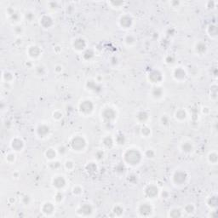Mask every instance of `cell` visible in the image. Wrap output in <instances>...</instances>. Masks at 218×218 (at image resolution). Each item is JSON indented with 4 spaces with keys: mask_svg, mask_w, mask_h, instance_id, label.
Wrapping results in <instances>:
<instances>
[{
    "mask_svg": "<svg viewBox=\"0 0 218 218\" xmlns=\"http://www.w3.org/2000/svg\"><path fill=\"white\" fill-rule=\"evenodd\" d=\"M165 62L167 64H172L175 62V57L172 55H169L165 57Z\"/></svg>",
    "mask_w": 218,
    "mask_h": 218,
    "instance_id": "obj_53",
    "label": "cell"
},
{
    "mask_svg": "<svg viewBox=\"0 0 218 218\" xmlns=\"http://www.w3.org/2000/svg\"><path fill=\"white\" fill-rule=\"evenodd\" d=\"M118 23H119V26L121 27L122 28L129 29L133 25V18L128 14H125L119 18Z\"/></svg>",
    "mask_w": 218,
    "mask_h": 218,
    "instance_id": "obj_10",
    "label": "cell"
},
{
    "mask_svg": "<svg viewBox=\"0 0 218 218\" xmlns=\"http://www.w3.org/2000/svg\"><path fill=\"white\" fill-rule=\"evenodd\" d=\"M39 24L43 28H50L54 24L53 18L49 15H44L39 19Z\"/></svg>",
    "mask_w": 218,
    "mask_h": 218,
    "instance_id": "obj_16",
    "label": "cell"
},
{
    "mask_svg": "<svg viewBox=\"0 0 218 218\" xmlns=\"http://www.w3.org/2000/svg\"><path fill=\"white\" fill-rule=\"evenodd\" d=\"M16 152H9L8 154H6L5 156V160L9 164H13L14 162L16 161Z\"/></svg>",
    "mask_w": 218,
    "mask_h": 218,
    "instance_id": "obj_33",
    "label": "cell"
},
{
    "mask_svg": "<svg viewBox=\"0 0 218 218\" xmlns=\"http://www.w3.org/2000/svg\"><path fill=\"white\" fill-rule=\"evenodd\" d=\"M208 160L211 164H216L217 163V154H216V152L210 153V154L208 155Z\"/></svg>",
    "mask_w": 218,
    "mask_h": 218,
    "instance_id": "obj_40",
    "label": "cell"
},
{
    "mask_svg": "<svg viewBox=\"0 0 218 218\" xmlns=\"http://www.w3.org/2000/svg\"><path fill=\"white\" fill-rule=\"evenodd\" d=\"M124 164L129 166H136L141 162L142 154L136 148H128L123 154Z\"/></svg>",
    "mask_w": 218,
    "mask_h": 218,
    "instance_id": "obj_1",
    "label": "cell"
},
{
    "mask_svg": "<svg viewBox=\"0 0 218 218\" xmlns=\"http://www.w3.org/2000/svg\"><path fill=\"white\" fill-rule=\"evenodd\" d=\"M125 141H126L125 136L122 133H118L114 138V142L118 144V145H124Z\"/></svg>",
    "mask_w": 218,
    "mask_h": 218,
    "instance_id": "obj_31",
    "label": "cell"
},
{
    "mask_svg": "<svg viewBox=\"0 0 218 218\" xmlns=\"http://www.w3.org/2000/svg\"><path fill=\"white\" fill-rule=\"evenodd\" d=\"M92 166V163H89V165H88V169H87V170H88V172H95V171H96V165L94 166L93 168L91 167Z\"/></svg>",
    "mask_w": 218,
    "mask_h": 218,
    "instance_id": "obj_57",
    "label": "cell"
},
{
    "mask_svg": "<svg viewBox=\"0 0 218 218\" xmlns=\"http://www.w3.org/2000/svg\"><path fill=\"white\" fill-rule=\"evenodd\" d=\"M194 210H195V207H194V205H192V204H187V205H186L185 207H184V211H185L186 213H187V214L194 213Z\"/></svg>",
    "mask_w": 218,
    "mask_h": 218,
    "instance_id": "obj_45",
    "label": "cell"
},
{
    "mask_svg": "<svg viewBox=\"0 0 218 218\" xmlns=\"http://www.w3.org/2000/svg\"><path fill=\"white\" fill-rule=\"evenodd\" d=\"M136 37L134 36L133 34H129V35H126L124 38V43L127 46H133L136 44Z\"/></svg>",
    "mask_w": 218,
    "mask_h": 218,
    "instance_id": "obj_26",
    "label": "cell"
},
{
    "mask_svg": "<svg viewBox=\"0 0 218 218\" xmlns=\"http://www.w3.org/2000/svg\"><path fill=\"white\" fill-rule=\"evenodd\" d=\"M24 18L27 20V21L32 22V21H33V20L35 19V15H34V13L32 12V11H27V12L24 14Z\"/></svg>",
    "mask_w": 218,
    "mask_h": 218,
    "instance_id": "obj_41",
    "label": "cell"
},
{
    "mask_svg": "<svg viewBox=\"0 0 218 218\" xmlns=\"http://www.w3.org/2000/svg\"><path fill=\"white\" fill-rule=\"evenodd\" d=\"M159 121H160V124H161L163 126H166V125H168L170 124V118H169L168 115H165H165H162L160 119H159Z\"/></svg>",
    "mask_w": 218,
    "mask_h": 218,
    "instance_id": "obj_44",
    "label": "cell"
},
{
    "mask_svg": "<svg viewBox=\"0 0 218 218\" xmlns=\"http://www.w3.org/2000/svg\"><path fill=\"white\" fill-rule=\"evenodd\" d=\"M52 185L56 189L61 191L67 185V179L65 178L64 176L57 175L56 176H54V178L52 179Z\"/></svg>",
    "mask_w": 218,
    "mask_h": 218,
    "instance_id": "obj_6",
    "label": "cell"
},
{
    "mask_svg": "<svg viewBox=\"0 0 218 218\" xmlns=\"http://www.w3.org/2000/svg\"><path fill=\"white\" fill-rule=\"evenodd\" d=\"M125 170V168L124 164H119V165H118L116 166V168H115V171H116L117 173H124Z\"/></svg>",
    "mask_w": 218,
    "mask_h": 218,
    "instance_id": "obj_52",
    "label": "cell"
},
{
    "mask_svg": "<svg viewBox=\"0 0 218 218\" xmlns=\"http://www.w3.org/2000/svg\"><path fill=\"white\" fill-rule=\"evenodd\" d=\"M124 211H125V209L120 205H116L113 208V212L115 214V216H120L124 214Z\"/></svg>",
    "mask_w": 218,
    "mask_h": 218,
    "instance_id": "obj_32",
    "label": "cell"
},
{
    "mask_svg": "<svg viewBox=\"0 0 218 218\" xmlns=\"http://www.w3.org/2000/svg\"><path fill=\"white\" fill-rule=\"evenodd\" d=\"M141 134L143 136V137H149L151 135V128L147 125H143L141 129Z\"/></svg>",
    "mask_w": 218,
    "mask_h": 218,
    "instance_id": "obj_34",
    "label": "cell"
},
{
    "mask_svg": "<svg viewBox=\"0 0 218 218\" xmlns=\"http://www.w3.org/2000/svg\"><path fill=\"white\" fill-rule=\"evenodd\" d=\"M36 132L38 137L45 138L49 135L50 128L45 124H40V125H38V127L36 128Z\"/></svg>",
    "mask_w": 218,
    "mask_h": 218,
    "instance_id": "obj_14",
    "label": "cell"
},
{
    "mask_svg": "<svg viewBox=\"0 0 218 218\" xmlns=\"http://www.w3.org/2000/svg\"><path fill=\"white\" fill-rule=\"evenodd\" d=\"M73 194L76 196H78V195H81L83 194V188L81 187L80 186H74L73 188Z\"/></svg>",
    "mask_w": 218,
    "mask_h": 218,
    "instance_id": "obj_48",
    "label": "cell"
},
{
    "mask_svg": "<svg viewBox=\"0 0 218 218\" xmlns=\"http://www.w3.org/2000/svg\"><path fill=\"white\" fill-rule=\"evenodd\" d=\"M21 203L23 204V205H28L29 204H30V200H31V198H30V196H29L28 194H24L22 197H21Z\"/></svg>",
    "mask_w": 218,
    "mask_h": 218,
    "instance_id": "obj_50",
    "label": "cell"
},
{
    "mask_svg": "<svg viewBox=\"0 0 218 218\" xmlns=\"http://www.w3.org/2000/svg\"><path fill=\"white\" fill-rule=\"evenodd\" d=\"M13 32H14V33L16 34V36L20 37L24 33V28H23V27H21V26L16 25V27H14V29H13Z\"/></svg>",
    "mask_w": 218,
    "mask_h": 218,
    "instance_id": "obj_38",
    "label": "cell"
},
{
    "mask_svg": "<svg viewBox=\"0 0 218 218\" xmlns=\"http://www.w3.org/2000/svg\"><path fill=\"white\" fill-rule=\"evenodd\" d=\"M52 118L55 119V120H61V118H63V113L61 111H59V110H56L55 112H53L52 113Z\"/></svg>",
    "mask_w": 218,
    "mask_h": 218,
    "instance_id": "obj_42",
    "label": "cell"
},
{
    "mask_svg": "<svg viewBox=\"0 0 218 218\" xmlns=\"http://www.w3.org/2000/svg\"><path fill=\"white\" fill-rule=\"evenodd\" d=\"M57 153L61 154V155H63V154L67 153V147H66L65 146H60V147H58V149H57Z\"/></svg>",
    "mask_w": 218,
    "mask_h": 218,
    "instance_id": "obj_54",
    "label": "cell"
},
{
    "mask_svg": "<svg viewBox=\"0 0 218 218\" xmlns=\"http://www.w3.org/2000/svg\"><path fill=\"white\" fill-rule=\"evenodd\" d=\"M41 211L43 214L45 216H50L53 212L55 211V206L54 204L51 202H45L43 204V205L41 207Z\"/></svg>",
    "mask_w": 218,
    "mask_h": 218,
    "instance_id": "obj_19",
    "label": "cell"
},
{
    "mask_svg": "<svg viewBox=\"0 0 218 218\" xmlns=\"http://www.w3.org/2000/svg\"><path fill=\"white\" fill-rule=\"evenodd\" d=\"M164 94H165V91H164L163 88L158 87V86L154 87L152 89V90H151V96L153 97L154 99H155V100L161 99L162 97L164 96Z\"/></svg>",
    "mask_w": 218,
    "mask_h": 218,
    "instance_id": "obj_21",
    "label": "cell"
},
{
    "mask_svg": "<svg viewBox=\"0 0 218 218\" xmlns=\"http://www.w3.org/2000/svg\"><path fill=\"white\" fill-rule=\"evenodd\" d=\"M27 54L31 59H38L42 55V49L37 45H31L27 49Z\"/></svg>",
    "mask_w": 218,
    "mask_h": 218,
    "instance_id": "obj_13",
    "label": "cell"
},
{
    "mask_svg": "<svg viewBox=\"0 0 218 218\" xmlns=\"http://www.w3.org/2000/svg\"><path fill=\"white\" fill-rule=\"evenodd\" d=\"M101 117L107 123H111L116 119L117 112L112 107H106L101 111Z\"/></svg>",
    "mask_w": 218,
    "mask_h": 218,
    "instance_id": "obj_5",
    "label": "cell"
},
{
    "mask_svg": "<svg viewBox=\"0 0 218 218\" xmlns=\"http://www.w3.org/2000/svg\"><path fill=\"white\" fill-rule=\"evenodd\" d=\"M194 49H195L196 53L198 54V55H204V54L206 52L207 46H206V45L204 43V42L199 41V42H198V43L196 44Z\"/></svg>",
    "mask_w": 218,
    "mask_h": 218,
    "instance_id": "obj_24",
    "label": "cell"
},
{
    "mask_svg": "<svg viewBox=\"0 0 218 218\" xmlns=\"http://www.w3.org/2000/svg\"><path fill=\"white\" fill-rule=\"evenodd\" d=\"M77 212L81 216H89L93 212V207L89 204H84L78 209Z\"/></svg>",
    "mask_w": 218,
    "mask_h": 218,
    "instance_id": "obj_18",
    "label": "cell"
},
{
    "mask_svg": "<svg viewBox=\"0 0 218 218\" xmlns=\"http://www.w3.org/2000/svg\"><path fill=\"white\" fill-rule=\"evenodd\" d=\"M70 148L75 152H82L87 146V141L82 136H75L70 140Z\"/></svg>",
    "mask_w": 218,
    "mask_h": 218,
    "instance_id": "obj_2",
    "label": "cell"
},
{
    "mask_svg": "<svg viewBox=\"0 0 218 218\" xmlns=\"http://www.w3.org/2000/svg\"><path fill=\"white\" fill-rule=\"evenodd\" d=\"M73 49L76 50V51H78V52H84L85 49H86V47H87V44H86V41L82 38H77L75 39H73Z\"/></svg>",
    "mask_w": 218,
    "mask_h": 218,
    "instance_id": "obj_12",
    "label": "cell"
},
{
    "mask_svg": "<svg viewBox=\"0 0 218 218\" xmlns=\"http://www.w3.org/2000/svg\"><path fill=\"white\" fill-rule=\"evenodd\" d=\"M207 32L209 33V35L210 37L214 36L216 37L217 35V29H216V27L214 26V25H210L209 26V27L207 29Z\"/></svg>",
    "mask_w": 218,
    "mask_h": 218,
    "instance_id": "obj_39",
    "label": "cell"
},
{
    "mask_svg": "<svg viewBox=\"0 0 218 218\" xmlns=\"http://www.w3.org/2000/svg\"><path fill=\"white\" fill-rule=\"evenodd\" d=\"M144 194L146 197L148 198H155L158 197V195L159 194V189L156 185L154 184H149L144 189Z\"/></svg>",
    "mask_w": 218,
    "mask_h": 218,
    "instance_id": "obj_7",
    "label": "cell"
},
{
    "mask_svg": "<svg viewBox=\"0 0 218 218\" xmlns=\"http://www.w3.org/2000/svg\"><path fill=\"white\" fill-rule=\"evenodd\" d=\"M148 80L153 83V84H158L160 83L163 80V73L158 70V69H154L152 70L148 74Z\"/></svg>",
    "mask_w": 218,
    "mask_h": 218,
    "instance_id": "obj_11",
    "label": "cell"
},
{
    "mask_svg": "<svg viewBox=\"0 0 218 218\" xmlns=\"http://www.w3.org/2000/svg\"><path fill=\"white\" fill-rule=\"evenodd\" d=\"M94 110V104L90 100H83L78 104V111L81 114L88 116L90 115Z\"/></svg>",
    "mask_w": 218,
    "mask_h": 218,
    "instance_id": "obj_4",
    "label": "cell"
},
{
    "mask_svg": "<svg viewBox=\"0 0 218 218\" xmlns=\"http://www.w3.org/2000/svg\"><path fill=\"white\" fill-rule=\"evenodd\" d=\"M102 145L105 147L106 148H111L113 147V144H114V139L111 136H105L102 139Z\"/></svg>",
    "mask_w": 218,
    "mask_h": 218,
    "instance_id": "obj_29",
    "label": "cell"
},
{
    "mask_svg": "<svg viewBox=\"0 0 218 218\" xmlns=\"http://www.w3.org/2000/svg\"><path fill=\"white\" fill-rule=\"evenodd\" d=\"M35 73H36V74L38 75V76H45V73H46V69H45V67H44V66H42V65H39V66H38V67H35Z\"/></svg>",
    "mask_w": 218,
    "mask_h": 218,
    "instance_id": "obj_36",
    "label": "cell"
},
{
    "mask_svg": "<svg viewBox=\"0 0 218 218\" xmlns=\"http://www.w3.org/2000/svg\"><path fill=\"white\" fill-rule=\"evenodd\" d=\"M180 148L182 150V153L189 154L194 151V144L190 141H184L180 146Z\"/></svg>",
    "mask_w": 218,
    "mask_h": 218,
    "instance_id": "obj_20",
    "label": "cell"
},
{
    "mask_svg": "<svg viewBox=\"0 0 218 218\" xmlns=\"http://www.w3.org/2000/svg\"><path fill=\"white\" fill-rule=\"evenodd\" d=\"M9 145H10V148L12 149L13 152H20L24 148L25 142L21 138L15 137L11 140Z\"/></svg>",
    "mask_w": 218,
    "mask_h": 218,
    "instance_id": "obj_9",
    "label": "cell"
},
{
    "mask_svg": "<svg viewBox=\"0 0 218 218\" xmlns=\"http://www.w3.org/2000/svg\"><path fill=\"white\" fill-rule=\"evenodd\" d=\"M188 179V175L185 170H176L172 175V182L176 186H183Z\"/></svg>",
    "mask_w": 218,
    "mask_h": 218,
    "instance_id": "obj_3",
    "label": "cell"
},
{
    "mask_svg": "<svg viewBox=\"0 0 218 218\" xmlns=\"http://www.w3.org/2000/svg\"><path fill=\"white\" fill-rule=\"evenodd\" d=\"M54 198H55V200H56V202H61V201L63 200L64 195L61 193V191H57L56 194H55V196H54Z\"/></svg>",
    "mask_w": 218,
    "mask_h": 218,
    "instance_id": "obj_49",
    "label": "cell"
},
{
    "mask_svg": "<svg viewBox=\"0 0 218 218\" xmlns=\"http://www.w3.org/2000/svg\"><path fill=\"white\" fill-rule=\"evenodd\" d=\"M187 116V112L184 109H179V110H177V111L176 112V113H175V118H176V119L178 120V121H183V120H185Z\"/></svg>",
    "mask_w": 218,
    "mask_h": 218,
    "instance_id": "obj_27",
    "label": "cell"
},
{
    "mask_svg": "<svg viewBox=\"0 0 218 218\" xmlns=\"http://www.w3.org/2000/svg\"><path fill=\"white\" fill-rule=\"evenodd\" d=\"M182 216V210L180 209H177V208H173L169 212V216H170V217H180Z\"/></svg>",
    "mask_w": 218,
    "mask_h": 218,
    "instance_id": "obj_35",
    "label": "cell"
},
{
    "mask_svg": "<svg viewBox=\"0 0 218 218\" xmlns=\"http://www.w3.org/2000/svg\"><path fill=\"white\" fill-rule=\"evenodd\" d=\"M94 57H95V52H94L93 49H86L84 54H83V58L85 59V61H90L92 60Z\"/></svg>",
    "mask_w": 218,
    "mask_h": 218,
    "instance_id": "obj_30",
    "label": "cell"
},
{
    "mask_svg": "<svg viewBox=\"0 0 218 218\" xmlns=\"http://www.w3.org/2000/svg\"><path fill=\"white\" fill-rule=\"evenodd\" d=\"M145 156L148 158H154L155 157V152L153 149H147L145 151Z\"/></svg>",
    "mask_w": 218,
    "mask_h": 218,
    "instance_id": "obj_51",
    "label": "cell"
},
{
    "mask_svg": "<svg viewBox=\"0 0 218 218\" xmlns=\"http://www.w3.org/2000/svg\"><path fill=\"white\" fill-rule=\"evenodd\" d=\"M49 7L50 9H56L57 8V3L56 2H49L48 3Z\"/></svg>",
    "mask_w": 218,
    "mask_h": 218,
    "instance_id": "obj_58",
    "label": "cell"
},
{
    "mask_svg": "<svg viewBox=\"0 0 218 218\" xmlns=\"http://www.w3.org/2000/svg\"><path fill=\"white\" fill-rule=\"evenodd\" d=\"M187 73L182 67H176L173 72V78L177 82H182L186 79Z\"/></svg>",
    "mask_w": 218,
    "mask_h": 218,
    "instance_id": "obj_17",
    "label": "cell"
},
{
    "mask_svg": "<svg viewBox=\"0 0 218 218\" xmlns=\"http://www.w3.org/2000/svg\"><path fill=\"white\" fill-rule=\"evenodd\" d=\"M64 167L66 170H67L68 171H72L75 168V163L73 160H70V159L66 160V162L64 163Z\"/></svg>",
    "mask_w": 218,
    "mask_h": 218,
    "instance_id": "obj_37",
    "label": "cell"
},
{
    "mask_svg": "<svg viewBox=\"0 0 218 218\" xmlns=\"http://www.w3.org/2000/svg\"><path fill=\"white\" fill-rule=\"evenodd\" d=\"M96 157L97 159H101L104 157V152L102 150H98L96 153Z\"/></svg>",
    "mask_w": 218,
    "mask_h": 218,
    "instance_id": "obj_55",
    "label": "cell"
},
{
    "mask_svg": "<svg viewBox=\"0 0 218 218\" xmlns=\"http://www.w3.org/2000/svg\"><path fill=\"white\" fill-rule=\"evenodd\" d=\"M124 2L123 1H110L108 2V4H110L113 8H120L122 5H124Z\"/></svg>",
    "mask_w": 218,
    "mask_h": 218,
    "instance_id": "obj_46",
    "label": "cell"
},
{
    "mask_svg": "<svg viewBox=\"0 0 218 218\" xmlns=\"http://www.w3.org/2000/svg\"><path fill=\"white\" fill-rule=\"evenodd\" d=\"M137 211L141 216H151L154 210H153V207L150 204L144 202L141 203V205H139Z\"/></svg>",
    "mask_w": 218,
    "mask_h": 218,
    "instance_id": "obj_8",
    "label": "cell"
},
{
    "mask_svg": "<svg viewBox=\"0 0 218 218\" xmlns=\"http://www.w3.org/2000/svg\"><path fill=\"white\" fill-rule=\"evenodd\" d=\"M14 79V75L9 71H4L2 73V80L4 83H10Z\"/></svg>",
    "mask_w": 218,
    "mask_h": 218,
    "instance_id": "obj_28",
    "label": "cell"
},
{
    "mask_svg": "<svg viewBox=\"0 0 218 218\" xmlns=\"http://www.w3.org/2000/svg\"><path fill=\"white\" fill-rule=\"evenodd\" d=\"M49 168L52 169V170H56V169H59L61 167V163L59 161H56V160H52V161L49 163Z\"/></svg>",
    "mask_w": 218,
    "mask_h": 218,
    "instance_id": "obj_47",
    "label": "cell"
},
{
    "mask_svg": "<svg viewBox=\"0 0 218 218\" xmlns=\"http://www.w3.org/2000/svg\"><path fill=\"white\" fill-rule=\"evenodd\" d=\"M54 71L56 73H61L63 71V67L61 65H56L55 67H54Z\"/></svg>",
    "mask_w": 218,
    "mask_h": 218,
    "instance_id": "obj_56",
    "label": "cell"
},
{
    "mask_svg": "<svg viewBox=\"0 0 218 218\" xmlns=\"http://www.w3.org/2000/svg\"><path fill=\"white\" fill-rule=\"evenodd\" d=\"M207 204H208V205L210 206V207H215V206H216V204H217L216 196H211V197H210V198H208Z\"/></svg>",
    "mask_w": 218,
    "mask_h": 218,
    "instance_id": "obj_43",
    "label": "cell"
},
{
    "mask_svg": "<svg viewBox=\"0 0 218 218\" xmlns=\"http://www.w3.org/2000/svg\"><path fill=\"white\" fill-rule=\"evenodd\" d=\"M57 154H58V153H57V150L54 149V148H52V147H50V148H48V149L45 151V158H46L48 160L52 161V160H55V158H56V157Z\"/></svg>",
    "mask_w": 218,
    "mask_h": 218,
    "instance_id": "obj_25",
    "label": "cell"
},
{
    "mask_svg": "<svg viewBox=\"0 0 218 218\" xmlns=\"http://www.w3.org/2000/svg\"><path fill=\"white\" fill-rule=\"evenodd\" d=\"M149 119V114L145 110L138 111L136 114V120L141 125H146Z\"/></svg>",
    "mask_w": 218,
    "mask_h": 218,
    "instance_id": "obj_15",
    "label": "cell"
},
{
    "mask_svg": "<svg viewBox=\"0 0 218 218\" xmlns=\"http://www.w3.org/2000/svg\"><path fill=\"white\" fill-rule=\"evenodd\" d=\"M86 87L89 90H92L94 92L99 91L101 89V87L96 81L95 80H88L86 83Z\"/></svg>",
    "mask_w": 218,
    "mask_h": 218,
    "instance_id": "obj_23",
    "label": "cell"
},
{
    "mask_svg": "<svg viewBox=\"0 0 218 218\" xmlns=\"http://www.w3.org/2000/svg\"><path fill=\"white\" fill-rule=\"evenodd\" d=\"M7 13H8L9 17V19H10V20H11V21H14V22H18V21H20V20L21 19L20 13L18 12V11H16V10H15V9H9Z\"/></svg>",
    "mask_w": 218,
    "mask_h": 218,
    "instance_id": "obj_22",
    "label": "cell"
}]
</instances>
